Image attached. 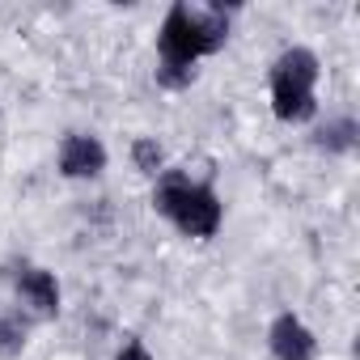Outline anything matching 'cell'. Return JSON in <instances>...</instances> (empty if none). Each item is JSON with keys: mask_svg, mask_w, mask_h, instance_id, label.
Masks as SVG:
<instances>
[{"mask_svg": "<svg viewBox=\"0 0 360 360\" xmlns=\"http://www.w3.org/2000/svg\"><path fill=\"white\" fill-rule=\"evenodd\" d=\"M229 39V13L221 5H174L157 30V85L183 89L195 81V60L221 51Z\"/></svg>", "mask_w": 360, "mask_h": 360, "instance_id": "cell-1", "label": "cell"}, {"mask_svg": "<svg viewBox=\"0 0 360 360\" xmlns=\"http://www.w3.org/2000/svg\"><path fill=\"white\" fill-rule=\"evenodd\" d=\"M153 208L165 221H174L187 238H212L221 229V217H225L217 191L204 187V183H191V178L178 174V169L161 174V183L153 191Z\"/></svg>", "mask_w": 360, "mask_h": 360, "instance_id": "cell-2", "label": "cell"}, {"mask_svg": "<svg viewBox=\"0 0 360 360\" xmlns=\"http://www.w3.org/2000/svg\"><path fill=\"white\" fill-rule=\"evenodd\" d=\"M318 77L322 64L309 47H288L271 64V110L280 123H305L318 115Z\"/></svg>", "mask_w": 360, "mask_h": 360, "instance_id": "cell-3", "label": "cell"}, {"mask_svg": "<svg viewBox=\"0 0 360 360\" xmlns=\"http://www.w3.org/2000/svg\"><path fill=\"white\" fill-rule=\"evenodd\" d=\"M267 347L276 360H314L318 356V339L314 330L297 318V314H280L267 330Z\"/></svg>", "mask_w": 360, "mask_h": 360, "instance_id": "cell-4", "label": "cell"}, {"mask_svg": "<svg viewBox=\"0 0 360 360\" xmlns=\"http://www.w3.org/2000/svg\"><path fill=\"white\" fill-rule=\"evenodd\" d=\"M102 169H106V148L98 136H85V131L64 136V144H60V174L64 178H98Z\"/></svg>", "mask_w": 360, "mask_h": 360, "instance_id": "cell-5", "label": "cell"}, {"mask_svg": "<svg viewBox=\"0 0 360 360\" xmlns=\"http://www.w3.org/2000/svg\"><path fill=\"white\" fill-rule=\"evenodd\" d=\"M18 297H22V305H30L39 318L60 314V284H56V276L43 271V267H26V271L18 276Z\"/></svg>", "mask_w": 360, "mask_h": 360, "instance_id": "cell-6", "label": "cell"}, {"mask_svg": "<svg viewBox=\"0 0 360 360\" xmlns=\"http://www.w3.org/2000/svg\"><path fill=\"white\" fill-rule=\"evenodd\" d=\"M22 347H26V322L13 314H0V356L13 360L22 356Z\"/></svg>", "mask_w": 360, "mask_h": 360, "instance_id": "cell-7", "label": "cell"}, {"mask_svg": "<svg viewBox=\"0 0 360 360\" xmlns=\"http://www.w3.org/2000/svg\"><path fill=\"white\" fill-rule=\"evenodd\" d=\"M318 144H322V148H330V153H347V148L356 144V123H352V119L326 123V127L318 131Z\"/></svg>", "mask_w": 360, "mask_h": 360, "instance_id": "cell-8", "label": "cell"}, {"mask_svg": "<svg viewBox=\"0 0 360 360\" xmlns=\"http://www.w3.org/2000/svg\"><path fill=\"white\" fill-rule=\"evenodd\" d=\"M131 161H136V169H140V174H161L165 153H161V144H157V140L140 136V140L131 144Z\"/></svg>", "mask_w": 360, "mask_h": 360, "instance_id": "cell-9", "label": "cell"}, {"mask_svg": "<svg viewBox=\"0 0 360 360\" xmlns=\"http://www.w3.org/2000/svg\"><path fill=\"white\" fill-rule=\"evenodd\" d=\"M115 360H153V356H148V347H144L140 339H131V343H123V352H119Z\"/></svg>", "mask_w": 360, "mask_h": 360, "instance_id": "cell-10", "label": "cell"}]
</instances>
